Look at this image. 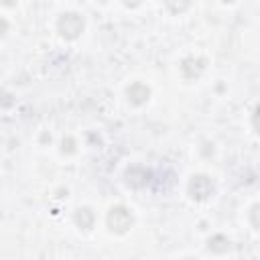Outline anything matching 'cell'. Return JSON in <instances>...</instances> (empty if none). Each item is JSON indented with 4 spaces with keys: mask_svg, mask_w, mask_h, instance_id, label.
Returning a JSON list of instances; mask_svg holds the SVG:
<instances>
[{
    "mask_svg": "<svg viewBox=\"0 0 260 260\" xmlns=\"http://www.w3.org/2000/svg\"><path fill=\"white\" fill-rule=\"evenodd\" d=\"M148 87L146 85H142V83H134V85H130V89H128V98H130V102L132 104H144L146 100H148Z\"/></svg>",
    "mask_w": 260,
    "mask_h": 260,
    "instance_id": "cell-4",
    "label": "cell"
},
{
    "mask_svg": "<svg viewBox=\"0 0 260 260\" xmlns=\"http://www.w3.org/2000/svg\"><path fill=\"white\" fill-rule=\"evenodd\" d=\"M132 225V213L124 207V205H116L110 209L108 213V228L116 234H124L128 232V228Z\"/></svg>",
    "mask_w": 260,
    "mask_h": 260,
    "instance_id": "cell-1",
    "label": "cell"
},
{
    "mask_svg": "<svg viewBox=\"0 0 260 260\" xmlns=\"http://www.w3.org/2000/svg\"><path fill=\"white\" fill-rule=\"evenodd\" d=\"M185 260H193V258H185Z\"/></svg>",
    "mask_w": 260,
    "mask_h": 260,
    "instance_id": "cell-6",
    "label": "cell"
},
{
    "mask_svg": "<svg viewBox=\"0 0 260 260\" xmlns=\"http://www.w3.org/2000/svg\"><path fill=\"white\" fill-rule=\"evenodd\" d=\"M83 28V20L79 14L75 12H67L59 18V32L65 37V39H75Z\"/></svg>",
    "mask_w": 260,
    "mask_h": 260,
    "instance_id": "cell-2",
    "label": "cell"
},
{
    "mask_svg": "<svg viewBox=\"0 0 260 260\" xmlns=\"http://www.w3.org/2000/svg\"><path fill=\"white\" fill-rule=\"evenodd\" d=\"M189 193L195 199H207L213 193V185H211V181L207 177L199 175V177H193V181L189 183Z\"/></svg>",
    "mask_w": 260,
    "mask_h": 260,
    "instance_id": "cell-3",
    "label": "cell"
},
{
    "mask_svg": "<svg viewBox=\"0 0 260 260\" xmlns=\"http://www.w3.org/2000/svg\"><path fill=\"white\" fill-rule=\"evenodd\" d=\"M75 221H77L83 230H89V228H91V223H93V213H91L89 209H85V207H83V209H79V211H77Z\"/></svg>",
    "mask_w": 260,
    "mask_h": 260,
    "instance_id": "cell-5",
    "label": "cell"
}]
</instances>
